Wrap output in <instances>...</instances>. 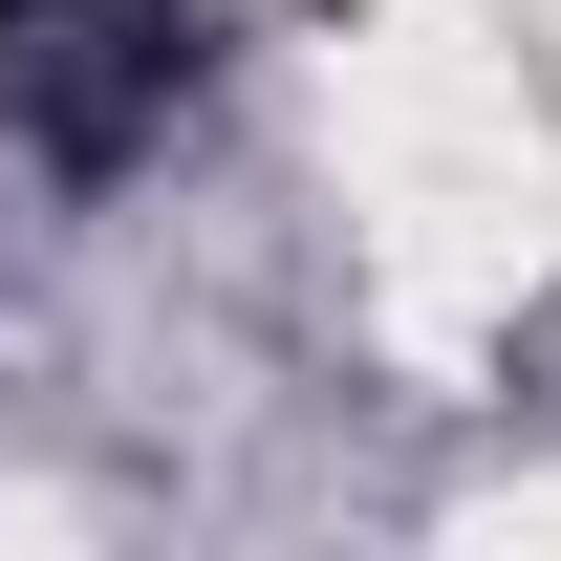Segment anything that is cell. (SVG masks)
I'll return each mask as SVG.
<instances>
[{"mask_svg":"<svg viewBox=\"0 0 561 561\" xmlns=\"http://www.w3.org/2000/svg\"><path fill=\"white\" fill-rule=\"evenodd\" d=\"M22 22H87V0H0V44H22Z\"/></svg>","mask_w":561,"mask_h":561,"instance_id":"1","label":"cell"}]
</instances>
